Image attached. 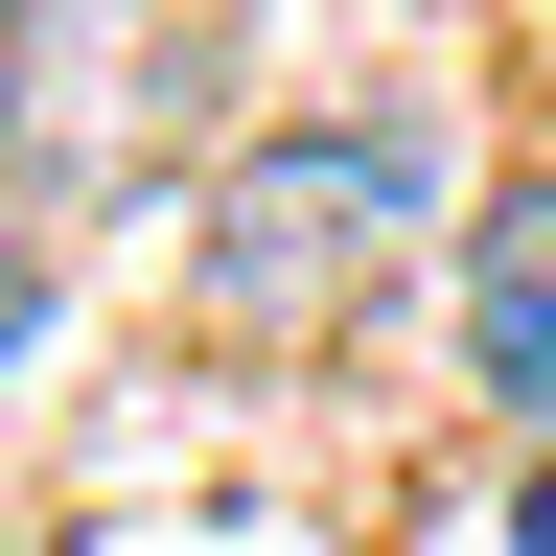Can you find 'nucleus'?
<instances>
[{
    "instance_id": "39448f33",
    "label": "nucleus",
    "mask_w": 556,
    "mask_h": 556,
    "mask_svg": "<svg viewBox=\"0 0 556 556\" xmlns=\"http://www.w3.org/2000/svg\"><path fill=\"white\" fill-rule=\"evenodd\" d=\"M510 556H556V441H533V464H510Z\"/></svg>"
},
{
    "instance_id": "f257e3e1",
    "label": "nucleus",
    "mask_w": 556,
    "mask_h": 556,
    "mask_svg": "<svg viewBox=\"0 0 556 556\" xmlns=\"http://www.w3.org/2000/svg\"><path fill=\"white\" fill-rule=\"evenodd\" d=\"M417 232H441V116H302L186 208V278L232 348H325L371 325V278H417Z\"/></svg>"
},
{
    "instance_id": "20e7f679",
    "label": "nucleus",
    "mask_w": 556,
    "mask_h": 556,
    "mask_svg": "<svg viewBox=\"0 0 556 556\" xmlns=\"http://www.w3.org/2000/svg\"><path fill=\"white\" fill-rule=\"evenodd\" d=\"M24 348H47V232L0 208V371H24Z\"/></svg>"
},
{
    "instance_id": "f03ea898",
    "label": "nucleus",
    "mask_w": 556,
    "mask_h": 556,
    "mask_svg": "<svg viewBox=\"0 0 556 556\" xmlns=\"http://www.w3.org/2000/svg\"><path fill=\"white\" fill-rule=\"evenodd\" d=\"M208 70H232L208 0H0V163L47 208H116L208 139Z\"/></svg>"
},
{
    "instance_id": "7ed1b4c3",
    "label": "nucleus",
    "mask_w": 556,
    "mask_h": 556,
    "mask_svg": "<svg viewBox=\"0 0 556 556\" xmlns=\"http://www.w3.org/2000/svg\"><path fill=\"white\" fill-rule=\"evenodd\" d=\"M464 371L510 394V417H556V186H510L464 232Z\"/></svg>"
}]
</instances>
